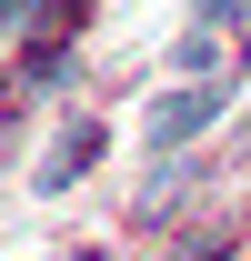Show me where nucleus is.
I'll use <instances>...</instances> for the list:
<instances>
[{
    "label": "nucleus",
    "mask_w": 251,
    "mask_h": 261,
    "mask_svg": "<svg viewBox=\"0 0 251 261\" xmlns=\"http://www.w3.org/2000/svg\"><path fill=\"white\" fill-rule=\"evenodd\" d=\"M231 111V81H201V91H171V100H151V151H191L201 130Z\"/></svg>",
    "instance_id": "obj_1"
},
{
    "label": "nucleus",
    "mask_w": 251,
    "mask_h": 261,
    "mask_svg": "<svg viewBox=\"0 0 251 261\" xmlns=\"http://www.w3.org/2000/svg\"><path fill=\"white\" fill-rule=\"evenodd\" d=\"M91 161H101V130H91V121H70L61 141H51V161H40V191H61V181H81Z\"/></svg>",
    "instance_id": "obj_2"
},
{
    "label": "nucleus",
    "mask_w": 251,
    "mask_h": 261,
    "mask_svg": "<svg viewBox=\"0 0 251 261\" xmlns=\"http://www.w3.org/2000/svg\"><path fill=\"white\" fill-rule=\"evenodd\" d=\"M171 70H191V81H211V70H221V40L201 31V20H191V40H181V50H171Z\"/></svg>",
    "instance_id": "obj_3"
},
{
    "label": "nucleus",
    "mask_w": 251,
    "mask_h": 261,
    "mask_svg": "<svg viewBox=\"0 0 251 261\" xmlns=\"http://www.w3.org/2000/svg\"><path fill=\"white\" fill-rule=\"evenodd\" d=\"M231 10H241V0H191V20H201V31H211V20H231Z\"/></svg>",
    "instance_id": "obj_4"
},
{
    "label": "nucleus",
    "mask_w": 251,
    "mask_h": 261,
    "mask_svg": "<svg viewBox=\"0 0 251 261\" xmlns=\"http://www.w3.org/2000/svg\"><path fill=\"white\" fill-rule=\"evenodd\" d=\"M10 31H20V10H10V0H0V50H10Z\"/></svg>",
    "instance_id": "obj_5"
},
{
    "label": "nucleus",
    "mask_w": 251,
    "mask_h": 261,
    "mask_svg": "<svg viewBox=\"0 0 251 261\" xmlns=\"http://www.w3.org/2000/svg\"><path fill=\"white\" fill-rule=\"evenodd\" d=\"M61 261H101V251H61Z\"/></svg>",
    "instance_id": "obj_6"
}]
</instances>
